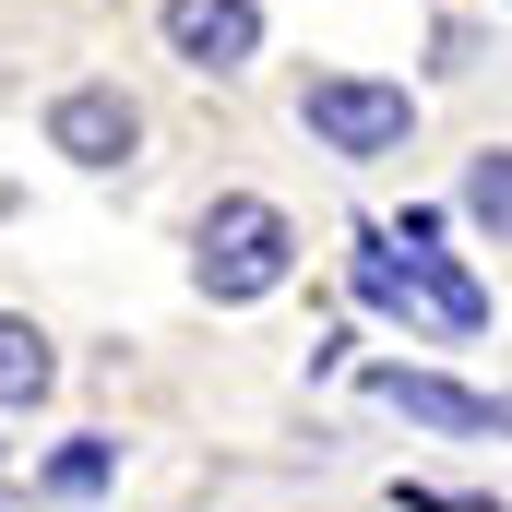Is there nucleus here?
Masks as SVG:
<instances>
[{
    "instance_id": "7",
    "label": "nucleus",
    "mask_w": 512,
    "mask_h": 512,
    "mask_svg": "<svg viewBox=\"0 0 512 512\" xmlns=\"http://www.w3.org/2000/svg\"><path fill=\"white\" fill-rule=\"evenodd\" d=\"M108 477H120V441H108V429H84V441H60V453H48V477H36V489H48V501H96Z\"/></svg>"
},
{
    "instance_id": "8",
    "label": "nucleus",
    "mask_w": 512,
    "mask_h": 512,
    "mask_svg": "<svg viewBox=\"0 0 512 512\" xmlns=\"http://www.w3.org/2000/svg\"><path fill=\"white\" fill-rule=\"evenodd\" d=\"M465 215H477V227L512 251V143H489V155L465 167Z\"/></svg>"
},
{
    "instance_id": "5",
    "label": "nucleus",
    "mask_w": 512,
    "mask_h": 512,
    "mask_svg": "<svg viewBox=\"0 0 512 512\" xmlns=\"http://www.w3.org/2000/svg\"><path fill=\"white\" fill-rule=\"evenodd\" d=\"M370 393L382 405H405V417H429V429H512V393H465V382H441V370H370Z\"/></svg>"
},
{
    "instance_id": "1",
    "label": "nucleus",
    "mask_w": 512,
    "mask_h": 512,
    "mask_svg": "<svg viewBox=\"0 0 512 512\" xmlns=\"http://www.w3.org/2000/svg\"><path fill=\"white\" fill-rule=\"evenodd\" d=\"M191 251H203L191 274H203V298H215V310H251V298H274V286H286L298 227H286L262 191H227V203L203 215V239H191Z\"/></svg>"
},
{
    "instance_id": "6",
    "label": "nucleus",
    "mask_w": 512,
    "mask_h": 512,
    "mask_svg": "<svg viewBox=\"0 0 512 512\" xmlns=\"http://www.w3.org/2000/svg\"><path fill=\"white\" fill-rule=\"evenodd\" d=\"M48 382H60L48 334H36L24 310H0V405H48Z\"/></svg>"
},
{
    "instance_id": "3",
    "label": "nucleus",
    "mask_w": 512,
    "mask_h": 512,
    "mask_svg": "<svg viewBox=\"0 0 512 512\" xmlns=\"http://www.w3.org/2000/svg\"><path fill=\"white\" fill-rule=\"evenodd\" d=\"M131 143H143V108H131L120 84L48 96V155H72V167H131Z\"/></svg>"
},
{
    "instance_id": "2",
    "label": "nucleus",
    "mask_w": 512,
    "mask_h": 512,
    "mask_svg": "<svg viewBox=\"0 0 512 512\" xmlns=\"http://www.w3.org/2000/svg\"><path fill=\"white\" fill-rule=\"evenodd\" d=\"M298 131L322 155H346V167H382V155H405V131H417V96L405 84H370V72H310L298 84Z\"/></svg>"
},
{
    "instance_id": "4",
    "label": "nucleus",
    "mask_w": 512,
    "mask_h": 512,
    "mask_svg": "<svg viewBox=\"0 0 512 512\" xmlns=\"http://www.w3.org/2000/svg\"><path fill=\"white\" fill-rule=\"evenodd\" d=\"M167 48H179L191 72H251L262 12L251 0H167Z\"/></svg>"
},
{
    "instance_id": "9",
    "label": "nucleus",
    "mask_w": 512,
    "mask_h": 512,
    "mask_svg": "<svg viewBox=\"0 0 512 512\" xmlns=\"http://www.w3.org/2000/svg\"><path fill=\"white\" fill-rule=\"evenodd\" d=\"M405 512H501V501H465V489H405Z\"/></svg>"
}]
</instances>
